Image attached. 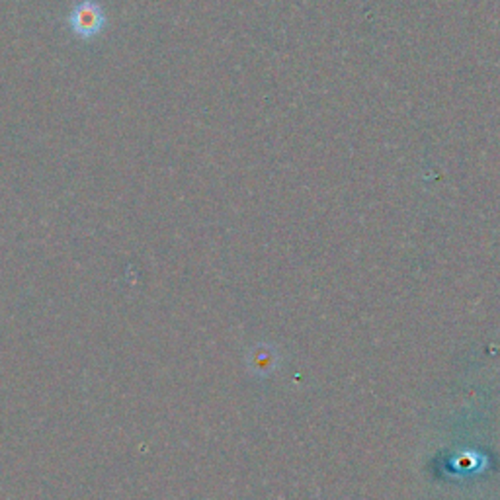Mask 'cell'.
<instances>
[{
  "label": "cell",
  "instance_id": "cell-1",
  "mask_svg": "<svg viewBox=\"0 0 500 500\" xmlns=\"http://www.w3.org/2000/svg\"><path fill=\"white\" fill-rule=\"evenodd\" d=\"M104 13L92 0H84L69 16V26L81 38H94L104 28Z\"/></svg>",
  "mask_w": 500,
  "mask_h": 500
}]
</instances>
